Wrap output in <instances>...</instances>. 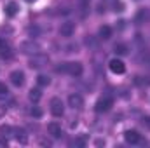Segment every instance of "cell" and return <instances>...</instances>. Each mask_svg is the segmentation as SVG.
Instances as JSON below:
<instances>
[{"label":"cell","instance_id":"obj_6","mask_svg":"<svg viewBox=\"0 0 150 148\" xmlns=\"http://www.w3.org/2000/svg\"><path fill=\"white\" fill-rule=\"evenodd\" d=\"M108 68H110V72L115 73V75H122L126 72V65H124L119 58H113V59L108 61Z\"/></svg>","mask_w":150,"mask_h":148},{"label":"cell","instance_id":"obj_19","mask_svg":"<svg viewBox=\"0 0 150 148\" xmlns=\"http://www.w3.org/2000/svg\"><path fill=\"white\" fill-rule=\"evenodd\" d=\"M37 84L40 85V87H45V85L51 84V78H49L47 75H38L37 77Z\"/></svg>","mask_w":150,"mask_h":148},{"label":"cell","instance_id":"obj_13","mask_svg":"<svg viewBox=\"0 0 150 148\" xmlns=\"http://www.w3.org/2000/svg\"><path fill=\"white\" fill-rule=\"evenodd\" d=\"M11 56H12V49H11V45H9L5 40L0 38V58H11Z\"/></svg>","mask_w":150,"mask_h":148},{"label":"cell","instance_id":"obj_9","mask_svg":"<svg viewBox=\"0 0 150 148\" xmlns=\"http://www.w3.org/2000/svg\"><path fill=\"white\" fill-rule=\"evenodd\" d=\"M9 78H11V84L16 85V87H21V85L25 84V73H23L21 70H14Z\"/></svg>","mask_w":150,"mask_h":148},{"label":"cell","instance_id":"obj_24","mask_svg":"<svg viewBox=\"0 0 150 148\" xmlns=\"http://www.w3.org/2000/svg\"><path fill=\"white\" fill-rule=\"evenodd\" d=\"M143 124H145V127L150 131V115H147V117L143 118Z\"/></svg>","mask_w":150,"mask_h":148},{"label":"cell","instance_id":"obj_12","mask_svg":"<svg viewBox=\"0 0 150 148\" xmlns=\"http://www.w3.org/2000/svg\"><path fill=\"white\" fill-rule=\"evenodd\" d=\"M133 82H134V85H138V87H149L150 85V77L149 75H136V77L133 78Z\"/></svg>","mask_w":150,"mask_h":148},{"label":"cell","instance_id":"obj_15","mask_svg":"<svg viewBox=\"0 0 150 148\" xmlns=\"http://www.w3.org/2000/svg\"><path fill=\"white\" fill-rule=\"evenodd\" d=\"M28 98H30V101H32V103H38V101H40V98H42V91H40L38 87H35V89H30Z\"/></svg>","mask_w":150,"mask_h":148},{"label":"cell","instance_id":"obj_2","mask_svg":"<svg viewBox=\"0 0 150 148\" xmlns=\"http://www.w3.org/2000/svg\"><path fill=\"white\" fill-rule=\"evenodd\" d=\"M112 106H113V99L110 98V96H103V98H100V99L96 101L94 110L98 111V113H105V111L110 110Z\"/></svg>","mask_w":150,"mask_h":148},{"label":"cell","instance_id":"obj_17","mask_svg":"<svg viewBox=\"0 0 150 148\" xmlns=\"http://www.w3.org/2000/svg\"><path fill=\"white\" fill-rule=\"evenodd\" d=\"M113 52H115L117 56H126V54L129 52V49H127V45H126V44H115Z\"/></svg>","mask_w":150,"mask_h":148},{"label":"cell","instance_id":"obj_10","mask_svg":"<svg viewBox=\"0 0 150 148\" xmlns=\"http://www.w3.org/2000/svg\"><path fill=\"white\" fill-rule=\"evenodd\" d=\"M74 32H75V25L70 23V21H65V23L59 26V35H61V37H67V38L72 37Z\"/></svg>","mask_w":150,"mask_h":148},{"label":"cell","instance_id":"obj_16","mask_svg":"<svg viewBox=\"0 0 150 148\" xmlns=\"http://www.w3.org/2000/svg\"><path fill=\"white\" fill-rule=\"evenodd\" d=\"M98 35H100V38H101V40H108V38L112 37V28L105 25V26H101V28H100Z\"/></svg>","mask_w":150,"mask_h":148},{"label":"cell","instance_id":"obj_23","mask_svg":"<svg viewBox=\"0 0 150 148\" xmlns=\"http://www.w3.org/2000/svg\"><path fill=\"white\" fill-rule=\"evenodd\" d=\"M9 91H7V87H5V84H0V96H4V94H7Z\"/></svg>","mask_w":150,"mask_h":148},{"label":"cell","instance_id":"obj_20","mask_svg":"<svg viewBox=\"0 0 150 148\" xmlns=\"http://www.w3.org/2000/svg\"><path fill=\"white\" fill-rule=\"evenodd\" d=\"M79 4H80V14L84 18L87 14V11H89V0H79Z\"/></svg>","mask_w":150,"mask_h":148},{"label":"cell","instance_id":"obj_21","mask_svg":"<svg viewBox=\"0 0 150 148\" xmlns=\"http://www.w3.org/2000/svg\"><path fill=\"white\" fill-rule=\"evenodd\" d=\"M14 132V129L11 127V125H0V134L2 136H9V134H12Z\"/></svg>","mask_w":150,"mask_h":148},{"label":"cell","instance_id":"obj_3","mask_svg":"<svg viewBox=\"0 0 150 148\" xmlns=\"http://www.w3.org/2000/svg\"><path fill=\"white\" fill-rule=\"evenodd\" d=\"M49 110H51V113H52L54 117H63V113H65V105H63V101H61L59 98H52L51 103H49Z\"/></svg>","mask_w":150,"mask_h":148},{"label":"cell","instance_id":"obj_22","mask_svg":"<svg viewBox=\"0 0 150 148\" xmlns=\"http://www.w3.org/2000/svg\"><path fill=\"white\" fill-rule=\"evenodd\" d=\"M72 145H74V147H84V145H86V140H84V138H79V140L72 141Z\"/></svg>","mask_w":150,"mask_h":148},{"label":"cell","instance_id":"obj_18","mask_svg":"<svg viewBox=\"0 0 150 148\" xmlns=\"http://www.w3.org/2000/svg\"><path fill=\"white\" fill-rule=\"evenodd\" d=\"M14 134H16L14 138H16L19 143H26V141H28V138H26V132H25L23 129H14Z\"/></svg>","mask_w":150,"mask_h":148},{"label":"cell","instance_id":"obj_4","mask_svg":"<svg viewBox=\"0 0 150 148\" xmlns=\"http://www.w3.org/2000/svg\"><path fill=\"white\" fill-rule=\"evenodd\" d=\"M49 63V58L45 56V54H33L32 58H30V61H28V65H30V68H42V66H45Z\"/></svg>","mask_w":150,"mask_h":148},{"label":"cell","instance_id":"obj_25","mask_svg":"<svg viewBox=\"0 0 150 148\" xmlns=\"http://www.w3.org/2000/svg\"><path fill=\"white\" fill-rule=\"evenodd\" d=\"M32 115H33V117H40V115H42V111L38 110V108H32Z\"/></svg>","mask_w":150,"mask_h":148},{"label":"cell","instance_id":"obj_14","mask_svg":"<svg viewBox=\"0 0 150 148\" xmlns=\"http://www.w3.org/2000/svg\"><path fill=\"white\" fill-rule=\"evenodd\" d=\"M18 11H19V7H18L16 2H9V4L5 5V16H7V18H14V16L18 14Z\"/></svg>","mask_w":150,"mask_h":148},{"label":"cell","instance_id":"obj_1","mask_svg":"<svg viewBox=\"0 0 150 148\" xmlns=\"http://www.w3.org/2000/svg\"><path fill=\"white\" fill-rule=\"evenodd\" d=\"M56 72L68 73V75H72V77H80L82 72H84V66L79 61H70V63H61L59 66H56Z\"/></svg>","mask_w":150,"mask_h":148},{"label":"cell","instance_id":"obj_26","mask_svg":"<svg viewBox=\"0 0 150 148\" xmlns=\"http://www.w3.org/2000/svg\"><path fill=\"white\" fill-rule=\"evenodd\" d=\"M25 2H28V4H33V2H35V0H25Z\"/></svg>","mask_w":150,"mask_h":148},{"label":"cell","instance_id":"obj_8","mask_svg":"<svg viewBox=\"0 0 150 148\" xmlns=\"http://www.w3.org/2000/svg\"><path fill=\"white\" fill-rule=\"evenodd\" d=\"M68 105H70L74 110H80V108L84 106V98H82L80 94H77V92H72V94L68 96Z\"/></svg>","mask_w":150,"mask_h":148},{"label":"cell","instance_id":"obj_11","mask_svg":"<svg viewBox=\"0 0 150 148\" xmlns=\"http://www.w3.org/2000/svg\"><path fill=\"white\" fill-rule=\"evenodd\" d=\"M47 131H49V134L54 138V140H59L61 136H63V131H61V125L59 124H56V122H51L49 125H47Z\"/></svg>","mask_w":150,"mask_h":148},{"label":"cell","instance_id":"obj_5","mask_svg":"<svg viewBox=\"0 0 150 148\" xmlns=\"http://www.w3.org/2000/svg\"><path fill=\"white\" fill-rule=\"evenodd\" d=\"M19 51L25 52V54H38L40 52V45L37 42H33V40H26V42H23L19 45Z\"/></svg>","mask_w":150,"mask_h":148},{"label":"cell","instance_id":"obj_7","mask_svg":"<svg viewBox=\"0 0 150 148\" xmlns=\"http://www.w3.org/2000/svg\"><path fill=\"white\" fill-rule=\"evenodd\" d=\"M124 140H126L129 145H138V143L142 141V136H140L138 131H134V129H127V131L124 132Z\"/></svg>","mask_w":150,"mask_h":148}]
</instances>
